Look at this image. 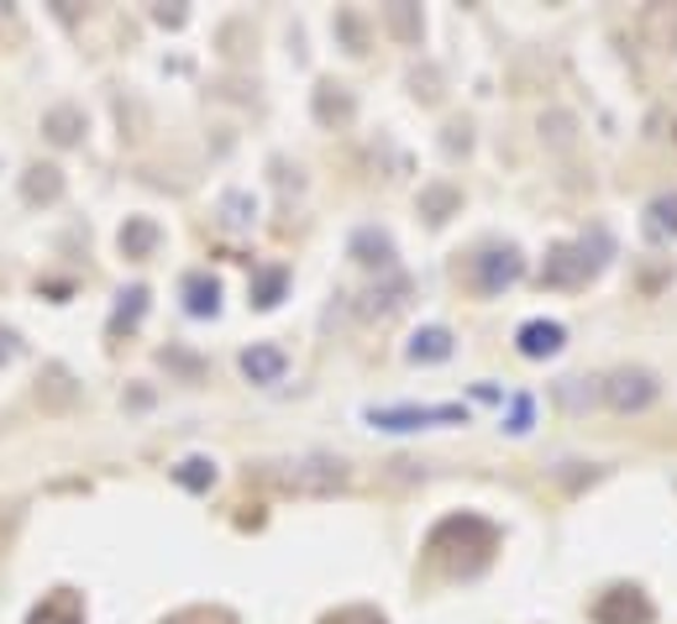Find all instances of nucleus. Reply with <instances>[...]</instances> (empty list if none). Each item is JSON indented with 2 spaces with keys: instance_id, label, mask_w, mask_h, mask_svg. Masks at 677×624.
<instances>
[]
</instances>
